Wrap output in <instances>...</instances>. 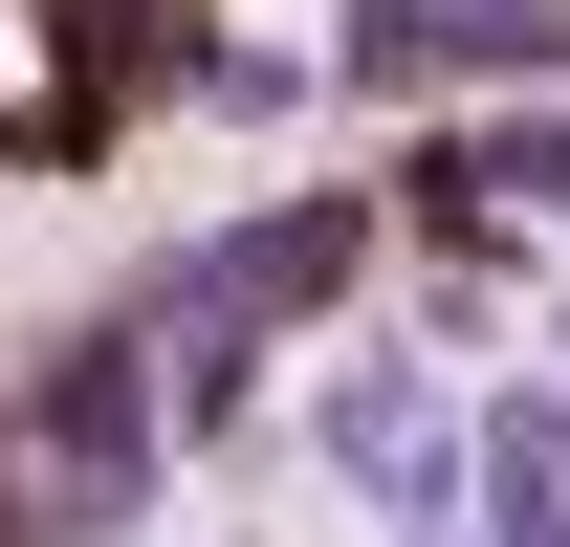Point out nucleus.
Listing matches in <instances>:
<instances>
[{
  "label": "nucleus",
  "mask_w": 570,
  "mask_h": 547,
  "mask_svg": "<svg viewBox=\"0 0 570 547\" xmlns=\"http://www.w3.org/2000/svg\"><path fill=\"white\" fill-rule=\"evenodd\" d=\"M0 526H132V481L176 460V395H154V307L132 329H88V350H45V395H0Z\"/></svg>",
  "instance_id": "obj_1"
},
{
  "label": "nucleus",
  "mask_w": 570,
  "mask_h": 547,
  "mask_svg": "<svg viewBox=\"0 0 570 547\" xmlns=\"http://www.w3.org/2000/svg\"><path fill=\"white\" fill-rule=\"evenodd\" d=\"M461 88H570V0H352V110H461Z\"/></svg>",
  "instance_id": "obj_2"
},
{
  "label": "nucleus",
  "mask_w": 570,
  "mask_h": 547,
  "mask_svg": "<svg viewBox=\"0 0 570 547\" xmlns=\"http://www.w3.org/2000/svg\"><path fill=\"white\" fill-rule=\"evenodd\" d=\"M352 198H264V219H219L198 263H154L132 307H198V329H307V307H352Z\"/></svg>",
  "instance_id": "obj_3"
},
{
  "label": "nucleus",
  "mask_w": 570,
  "mask_h": 547,
  "mask_svg": "<svg viewBox=\"0 0 570 547\" xmlns=\"http://www.w3.org/2000/svg\"><path fill=\"white\" fill-rule=\"evenodd\" d=\"M307 438H330V481H352V504H395V526H439V504L483 481V416H439V372H395V350H373V372H330V416H307Z\"/></svg>",
  "instance_id": "obj_4"
},
{
  "label": "nucleus",
  "mask_w": 570,
  "mask_h": 547,
  "mask_svg": "<svg viewBox=\"0 0 570 547\" xmlns=\"http://www.w3.org/2000/svg\"><path fill=\"white\" fill-rule=\"evenodd\" d=\"M395 198H417V241H527V219H570V110L504 88V132H417Z\"/></svg>",
  "instance_id": "obj_5"
},
{
  "label": "nucleus",
  "mask_w": 570,
  "mask_h": 547,
  "mask_svg": "<svg viewBox=\"0 0 570 547\" xmlns=\"http://www.w3.org/2000/svg\"><path fill=\"white\" fill-rule=\"evenodd\" d=\"M483 547H570V372L483 395Z\"/></svg>",
  "instance_id": "obj_6"
},
{
  "label": "nucleus",
  "mask_w": 570,
  "mask_h": 547,
  "mask_svg": "<svg viewBox=\"0 0 570 547\" xmlns=\"http://www.w3.org/2000/svg\"><path fill=\"white\" fill-rule=\"evenodd\" d=\"M395 547H483V526H461V504H439V526H395Z\"/></svg>",
  "instance_id": "obj_7"
}]
</instances>
